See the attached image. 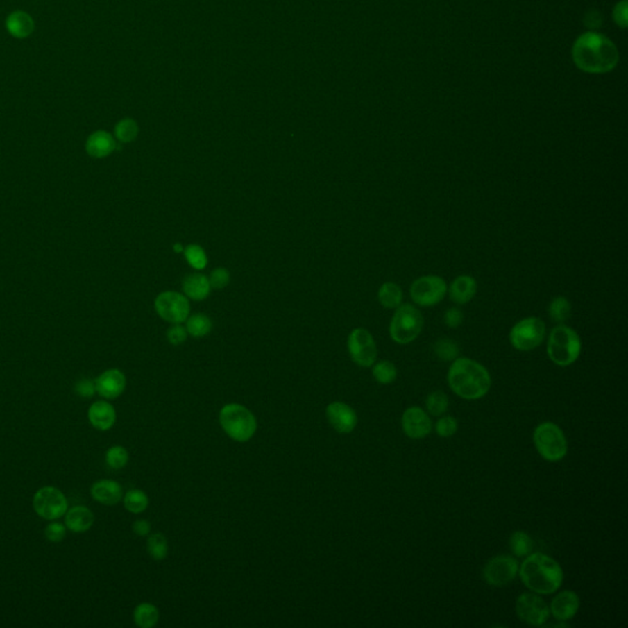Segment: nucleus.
<instances>
[{
    "mask_svg": "<svg viewBox=\"0 0 628 628\" xmlns=\"http://www.w3.org/2000/svg\"><path fill=\"white\" fill-rule=\"evenodd\" d=\"M87 417H89V421L92 427L96 428L97 431L105 432V431L111 430L116 423V409L108 401H95L89 407Z\"/></svg>",
    "mask_w": 628,
    "mask_h": 628,
    "instance_id": "a211bd4d",
    "label": "nucleus"
},
{
    "mask_svg": "<svg viewBox=\"0 0 628 628\" xmlns=\"http://www.w3.org/2000/svg\"><path fill=\"white\" fill-rule=\"evenodd\" d=\"M185 295L193 301H203L210 294V281L203 274H190L183 281Z\"/></svg>",
    "mask_w": 628,
    "mask_h": 628,
    "instance_id": "393cba45",
    "label": "nucleus"
},
{
    "mask_svg": "<svg viewBox=\"0 0 628 628\" xmlns=\"http://www.w3.org/2000/svg\"><path fill=\"white\" fill-rule=\"evenodd\" d=\"M570 309H572V306H570V301L563 296H559V297H554L552 302L550 303L549 313L554 322L562 324L570 317Z\"/></svg>",
    "mask_w": 628,
    "mask_h": 628,
    "instance_id": "2f4dec72",
    "label": "nucleus"
},
{
    "mask_svg": "<svg viewBox=\"0 0 628 628\" xmlns=\"http://www.w3.org/2000/svg\"><path fill=\"white\" fill-rule=\"evenodd\" d=\"M378 300L380 305L386 308H398L401 305L402 300V291L400 287L394 282H386L380 286L378 291Z\"/></svg>",
    "mask_w": 628,
    "mask_h": 628,
    "instance_id": "cd10ccee",
    "label": "nucleus"
},
{
    "mask_svg": "<svg viewBox=\"0 0 628 628\" xmlns=\"http://www.w3.org/2000/svg\"><path fill=\"white\" fill-rule=\"evenodd\" d=\"M463 313L458 308H450L444 314V322L449 328H458L463 323Z\"/></svg>",
    "mask_w": 628,
    "mask_h": 628,
    "instance_id": "a18cd8bd",
    "label": "nucleus"
},
{
    "mask_svg": "<svg viewBox=\"0 0 628 628\" xmlns=\"http://www.w3.org/2000/svg\"><path fill=\"white\" fill-rule=\"evenodd\" d=\"M32 503L36 514L46 520H57L69 509L67 497L54 486L41 487L35 493Z\"/></svg>",
    "mask_w": 628,
    "mask_h": 628,
    "instance_id": "6e6552de",
    "label": "nucleus"
},
{
    "mask_svg": "<svg viewBox=\"0 0 628 628\" xmlns=\"http://www.w3.org/2000/svg\"><path fill=\"white\" fill-rule=\"evenodd\" d=\"M579 604H581L579 597L575 591H561L560 594H557L551 602L550 610L557 621L561 622L570 621V618H575V613H578Z\"/></svg>",
    "mask_w": 628,
    "mask_h": 628,
    "instance_id": "6ab92c4d",
    "label": "nucleus"
},
{
    "mask_svg": "<svg viewBox=\"0 0 628 628\" xmlns=\"http://www.w3.org/2000/svg\"><path fill=\"white\" fill-rule=\"evenodd\" d=\"M434 353L443 361H455L459 355V348L449 339H441L434 343Z\"/></svg>",
    "mask_w": 628,
    "mask_h": 628,
    "instance_id": "4c0bfd02",
    "label": "nucleus"
},
{
    "mask_svg": "<svg viewBox=\"0 0 628 628\" xmlns=\"http://www.w3.org/2000/svg\"><path fill=\"white\" fill-rule=\"evenodd\" d=\"M518 572L527 588L544 595L559 591L563 582L561 566L548 554L540 552L529 554Z\"/></svg>",
    "mask_w": 628,
    "mask_h": 628,
    "instance_id": "7ed1b4c3",
    "label": "nucleus"
},
{
    "mask_svg": "<svg viewBox=\"0 0 628 628\" xmlns=\"http://www.w3.org/2000/svg\"><path fill=\"white\" fill-rule=\"evenodd\" d=\"M423 327L421 312L411 305H400L391 318L389 333L396 343H411L420 335Z\"/></svg>",
    "mask_w": 628,
    "mask_h": 628,
    "instance_id": "423d86ee",
    "label": "nucleus"
},
{
    "mask_svg": "<svg viewBox=\"0 0 628 628\" xmlns=\"http://www.w3.org/2000/svg\"><path fill=\"white\" fill-rule=\"evenodd\" d=\"M348 354L355 364L371 367L377 359V345L372 334L364 328L354 329L348 339Z\"/></svg>",
    "mask_w": 628,
    "mask_h": 628,
    "instance_id": "9b49d317",
    "label": "nucleus"
},
{
    "mask_svg": "<svg viewBox=\"0 0 628 628\" xmlns=\"http://www.w3.org/2000/svg\"><path fill=\"white\" fill-rule=\"evenodd\" d=\"M509 545H511L513 554L518 557L528 556L533 550V541L528 534L524 533V532L513 533L512 536L509 538Z\"/></svg>",
    "mask_w": 628,
    "mask_h": 628,
    "instance_id": "473e14b6",
    "label": "nucleus"
},
{
    "mask_svg": "<svg viewBox=\"0 0 628 628\" xmlns=\"http://www.w3.org/2000/svg\"><path fill=\"white\" fill-rule=\"evenodd\" d=\"M6 30L12 37L26 38L35 30V22L30 14L25 11L16 10L6 17Z\"/></svg>",
    "mask_w": 628,
    "mask_h": 628,
    "instance_id": "5701e85b",
    "label": "nucleus"
},
{
    "mask_svg": "<svg viewBox=\"0 0 628 628\" xmlns=\"http://www.w3.org/2000/svg\"><path fill=\"white\" fill-rule=\"evenodd\" d=\"M209 281H210V286L212 289L221 290V289H225L230 282V273L225 268H217V269L212 270Z\"/></svg>",
    "mask_w": 628,
    "mask_h": 628,
    "instance_id": "a19ab883",
    "label": "nucleus"
},
{
    "mask_svg": "<svg viewBox=\"0 0 628 628\" xmlns=\"http://www.w3.org/2000/svg\"><path fill=\"white\" fill-rule=\"evenodd\" d=\"M116 137L121 143H132L137 139L139 134V127L137 121L132 118H124L117 123L114 128Z\"/></svg>",
    "mask_w": 628,
    "mask_h": 628,
    "instance_id": "7c9ffc66",
    "label": "nucleus"
},
{
    "mask_svg": "<svg viewBox=\"0 0 628 628\" xmlns=\"http://www.w3.org/2000/svg\"><path fill=\"white\" fill-rule=\"evenodd\" d=\"M64 524L71 533L83 534L90 530L95 523V516L86 506H75L65 513Z\"/></svg>",
    "mask_w": 628,
    "mask_h": 628,
    "instance_id": "412c9836",
    "label": "nucleus"
},
{
    "mask_svg": "<svg viewBox=\"0 0 628 628\" xmlns=\"http://www.w3.org/2000/svg\"><path fill=\"white\" fill-rule=\"evenodd\" d=\"M436 431L441 437H450L458 431V421L455 417H442L439 423H436Z\"/></svg>",
    "mask_w": 628,
    "mask_h": 628,
    "instance_id": "ea45409f",
    "label": "nucleus"
},
{
    "mask_svg": "<svg viewBox=\"0 0 628 628\" xmlns=\"http://www.w3.org/2000/svg\"><path fill=\"white\" fill-rule=\"evenodd\" d=\"M123 503L128 512L133 513V514H140L148 507V497L142 490L133 489L124 495Z\"/></svg>",
    "mask_w": 628,
    "mask_h": 628,
    "instance_id": "c85d7f7f",
    "label": "nucleus"
},
{
    "mask_svg": "<svg viewBox=\"0 0 628 628\" xmlns=\"http://www.w3.org/2000/svg\"><path fill=\"white\" fill-rule=\"evenodd\" d=\"M183 253L192 268L196 270H203L206 268L207 257H206L205 251L201 248V246L189 244L187 248H185Z\"/></svg>",
    "mask_w": 628,
    "mask_h": 628,
    "instance_id": "c9c22d12",
    "label": "nucleus"
},
{
    "mask_svg": "<svg viewBox=\"0 0 628 628\" xmlns=\"http://www.w3.org/2000/svg\"><path fill=\"white\" fill-rule=\"evenodd\" d=\"M516 611L518 618L532 626H543L550 616L549 605L532 593H524L518 597Z\"/></svg>",
    "mask_w": 628,
    "mask_h": 628,
    "instance_id": "4468645a",
    "label": "nucleus"
},
{
    "mask_svg": "<svg viewBox=\"0 0 628 628\" xmlns=\"http://www.w3.org/2000/svg\"><path fill=\"white\" fill-rule=\"evenodd\" d=\"M572 56L578 68L591 74H604L615 69L620 60L615 43L597 32H586L577 38Z\"/></svg>",
    "mask_w": 628,
    "mask_h": 628,
    "instance_id": "f257e3e1",
    "label": "nucleus"
},
{
    "mask_svg": "<svg viewBox=\"0 0 628 628\" xmlns=\"http://www.w3.org/2000/svg\"><path fill=\"white\" fill-rule=\"evenodd\" d=\"M106 464L111 469H123L129 461V453L127 449L121 445H113L106 452Z\"/></svg>",
    "mask_w": 628,
    "mask_h": 628,
    "instance_id": "f704fd0d",
    "label": "nucleus"
},
{
    "mask_svg": "<svg viewBox=\"0 0 628 628\" xmlns=\"http://www.w3.org/2000/svg\"><path fill=\"white\" fill-rule=\"evenodd\" d=\"M426 407L431 415L439 416L448 409V396H445L443 391H434L428 396Z\"/></svg>",
    "mask_w": 628,
    "mask_h": 628,
    "instance_id": "e433bc0d",
    "label": "nucleus"
},
{
    "mask_svg": "<svg viewBox=\"0 0 628 628\" xmlns=\"http://www.w3.org/2000/svg\"><path fill=\"white\" fill-rule=\"evenodd\" d=\"M519 570L518 561L508 554H500L487 562L484 579L492 586H504L514 581Z\"/></svg>",
    "mask_w": 628,
    "mask_h": 628,
    "instance_id": "ddd939ff",
    "label": "nucleus"
},
{
    "mask_svg": "<svg viewBox=\"0 0 628 628\" xmlns=\"http://www.w3.org/2000/svg\"><path fill=\"white\" fill-rule=\"evenodd\" d=\"M401 423L404 432L410 439H423L432 430L431 418L421 407H409L402 415Z\"/></svg>",
    "mask_w": 628,
    "mask_h": 628,
    "instance_id": "dca6fc26",
    "label": "nucleus"
},
{
    "mask_svg": "<svg viewBox=\"0 0 628 628\" xmlns=\"http://www.w3.org/2000/svg\"><path fill=\"white\" fill-rule=\"evenodd\" d=\"M116 140L113 139L110 133L99 130L91 134L87 143H86V151L89 155L101 159L111 155L116 150Z\"/></svg>",
    "mask_w": 628,
    "mask_h": 628,
    "instance_id": "4be33fe9",
    "label": "nucleus"
},
{
    "mask_svg": "<svg viewBox=\"0 0 628 628\" xmlns=\"http://www.w3.org/2000/svg\"><path fill=\"white\" fill-rule=\"evenodd\" d=\"M447 292V285L442 278L428 275L412 282L410 296L418 306L430 307L442 301Z\"/></svg>",
    "mask_w": 628,
    "mask_h": 628,
    "instance_id": "f8f14e48",
    "label": "nucleus"
},
{
    "mask_svg": "<svg viewBox=\"0 0 628 628\" xmlns=\"http://www.w3.org/2000/svg\"><path fill=\"white\" fill-rule=\"evenodd\" d=\"M133 618L137 626L142 628H151L156 626L159 622L160 611L158 607L150 604V602H143L139 604L134 613H133Z\"/></svg>",
    "mask_w": 628,
    "mask_h": 628,
    "instance_id": "a878e982",
    "label": "nucleus"
},
{
    "mask_svg": "<svg viewBox=\"0 0 628 628\" xmlns=\"http://www.w3.org/2000/svg\"><path fill=\"white\" fill-rule=\"evenodd\" d=\"M602 17L597 11H591L586 17V25L591 28L602 26Z\"/></svg>",
    "mask_w": 628,
    "mask_h": 628,
    "instance_id": "de8ad7c7",
    "label": "nucleus"
},
{
    "mask_svg": "<svg viewBox=\"0 0 628 628\" xmlns=\"http://www.w3.org/2000/svg\"><path fill=\"white\" fill-rule=\"evenodd\" d=\"M74 391L76 396H79L80 398L90 399L96 394L95 380H89V378L78 380L75 383Z\"/></svg>",
    "mask_w": 628,
    "mask_h": 628,
    "instance_id": "79ce46f5",
    "label": "nucleus"
},
{
    "mask_svg": "<svg viewBox=\"0 0 628 628\" xmlns=\"http://www.w3.org/2000/svg\"><path fill=\"white\" fill-rule=\"evenodd\" d=\"M581 351V339L573 329L563 324L552 329L548 343V355L554 364L567 367L575 364Z\"/></svg>",
    "mask_w": 628,
    "mask_h": 628,
    "instance_id": "39448f33",
    "label": "nucleus"
},
{
    "mask_svg": "<svg viewBox=\"0 0 628 628\" xmlns=\"http://www.w3.org/2000/svg\"><path fill=\"white\" fill-rule=\"evenodd\" d=\"M132 529L137 536H146L151 532V524L146 519H137L133 523Z\"/></svg>",
    "mask_w": 628,
    "mask_h": 628,
    "instance_id": "49530a36",
    "label": "nucleus"
},
{
    "mask_svg": "<svg viewBox=\"0 0 628 628\" xmlns=\"http://www.w3.org/2000/svg\"><path fill=\"white\" fill-rule=\"evenodd\" d=\"M372 373H373L375 380L380 384H391L396 380V375H398L396 367L391 364V361H380L378 364H375Z\"/></svg>",
    "mask_w": 628,
    "mask_h": 628,
    "instance_id": "72a5a7b5",
    "label": "nucleus"
},
{
    "mask_svg": "<svg viewBox=\"0 0 628 628\" xmlns=\"http://www.w3.org/2000/svg\"><path fill=\"white\" fill-rule=\"evenodd\" d=\"M327 418L339 433L348 434L357 426V415L354 409L341 401H334L327 407Z\"/></svg>",
    "mask_w": 628,
    "mask_h": 628,
    "instance_id": "2eb2a0df",
    "label": "nucleus"
},
{
    "mask_svg": "<svg viewBox=\"0 0 628 628\" xmlns=\"http://www.w3.org/2000/svg\"><path fill=\"white\" fill-rule=\"evenodd\" d=\"M67 527L65 524L59 522H52L48 524L44 529V536L51 543H62L67 536Z\"/></svg>",
    "mask_w": 628,
    "mask_h": 628,
    "instance_id": "58836bf2",
    "label": "nucleus"
},
{
    "mask_svg": "<svg viewBox=\"0 0 628 628\" xmlns=\"http://www.w3.org/2000/svg\"><path fill=\"white\" fill-rule=\"evenodd\" d=\"M155 309L166 322L180 324L189 317V300L180 292L166 291L156 297Z\"/></svg>",
    "mask_w": 628,
    "mask_h": 628,
    "instance_id": "9d476101",
    "label": "nucleus"
},
{
    "mask_svg": "<svg viewBox=\"0 0 628 628\" xmlns=\"http://www.w3.org/2000/svg\"><path fill=\"white\" fill-rule=\"evenodd\" d=\"M546 333L545 323L536 317H529L518 322L509 334L513 346L519 351H530L543 343Z\"/></svg>",
    "mask_w": 628,
    "mask_h": 628,
    "instance_id": "1a4fd4ad",
    "label": "nucleus"
},
{
    "mask_svg": "<svg viewBox=\"0 0 628 628\" xmlns=\"http://www.w3.org/2000/svg\"><path fill=\"white\" fill-rule=\"evenodd\" d=\"M146 549L153 560H164L169 554V541L162 534H153L148 536Z\"/></svg>",
    "mask_w": 628,
    "mask_h": 628,
    "instance_id": "c756f323",
    "label": "nucleus"
},
{
    "mask_svg": "<svg viewBox=\"0 0 628 628\" xmlns=\"http://www.w3.org/2000/svg\"><path fill=\"white\" fill-rule=\"evenodd\" d=\"M222 430L230 439L244 443L257 432V418L251 410L239 404H228L219 415Z\"/></svg>",
    "mask_w": 628,
    "mask_h": 628,
    "instance_id": "20e7f679",
    "label": "nucleus"
},
{
    "mask_svg": "<svg viewBox=\"0 0 628 628\" xmlns=\"http://www.w3.org/2000/svg\"><path fill=\"white\" fill-rule=\"evenodd\" d=\"M96 393L107 400L117 399L123 394L127 387V378L121 371L117 368L105 371L95 380Z\"/></svg>",
    "mask_w": 628,
    "mask_h": 628,
    "instance_id": "f3484780",
    "label": "nucleus"
},
{
    "mask_svg": "<svg viewBox=\"0 0 628 628\" xmlns=\"http://www.w3.org/2000/svg\"><path fill=\"white\" fill-rule=\"evenodd\" d=\"M627 0L620 1L613 9V20L621 28L627 27Z\"/></svg>",
    "mask_w": 628,
    "mask_h": 628,
    "instance_id": "c03bdc74",
    "label": "nucleus"
},
{
    "mask_svg": "<svg viewBox=\"0 0 628 628\" xmlns=\"http://www.w3.org/2000/svg\"><path fill=\"white\" fill-rule=\"evenodd\" d=\"M187 332L194 338H203L212 332V322L210 318L203 314V313H196L193 316L187 318V325H185Z\"/></svg>",
    "mask_w": 628,
    "mask_h": 628,
    "instance_id": "bb28decb",
    "label": "nucleus"
},
{
    "mask_svg": "<svg viewBox=\"0 0 628 628\" xmlns=\"http://www.w3.org/2000/svg\"><path fill=\"white\" fill-rule=\"evenodd\" d=\"M534 443L538 455L549 461H559L567 455L565 433L552 423H540L534 431Z\"/></svg>",
    "mask_w": 628,
    "mask_h": 628,
    "instance_id": "0eeeda50",
    "label": "nucleus"
},
{
    "mask_svg": "<svg viewBox=\"0 0 628 628\" xmlns=\"http://www.w3.org/2000/svg\"><path fill=\"white\" fill-rule=\"evenodd\" d=\"M91 496L101 504L114 506L123 498V489L117 481L102 479L91 486Z\"/></svg>",
    "mask_w": 628,
    "mask_h": 628,
    "instance_id": "aec40b11",
    "label": "nucleus"
},
{
    "mask_svg": "<svg viewBox=\"0 0 628 628\" xmlns=\"http://www.w3.org/2000/svg\"><path fill=\"white\" fill-rule=\"evenodd\" d=\"M188 337V332L185 328L182 327L180 324H174L173 327H171L167 332V339L169 343L172 345H180L185 343Z\"/></svg>",
    "mask_w": 628,
    "mask_h": 628,
    "instance_id": "37998d69",
    "label": "nucleus"
},
{
    "mask_svg": "<svg viewBox=\"0 0 628 628\" xmlns=\"http://www.w3.org/2000/svg\"><path fill=\"white\" fill-rule=\"evenodd\" d=\"M476 290H477V284H476L475 279L468 275H461L452 282L450 289H449V295L455 303L465 305L474 298Z\"/></svg>",
    "mask_w": 628,
    "mask_h": 628,
    "instance_id": "b1692460",
    "label": "nucleus"
},
{
    "mask_svg": "<svg viewBox=\"0 0 628 628\" xmlns=\"http://www.w3.org/2000/svg\"><path fill=\"white\" fill-rule=\"evenodd\" d=\"M173 248H174V251H176V252H177V253H182V252H183V251H185V248H183V246H182V244H180V243H177V244H174Z\"/></svg>",
    "mask_w": 628,
    "mask_h": 628,
    "instance_id": "09e8293b",
    "label": "nucleus"
},
{
    "mask_svg": "<svg viewBox=\"0 0 628 628\" xmlns=\"http://www.w3.org/2000/svg\"><path fill=\"white\" fill-rule=\"evenodd\" d=\"M450 389L466 400L485 396L491 388V375L482 364L474 359H455L448 372Z\"/></svg>",
    "mask_w": 628,
    "mask_h": 628,
    "instance_id": "f03ea898",
    "label": "nucleus"
}]
</instances>
